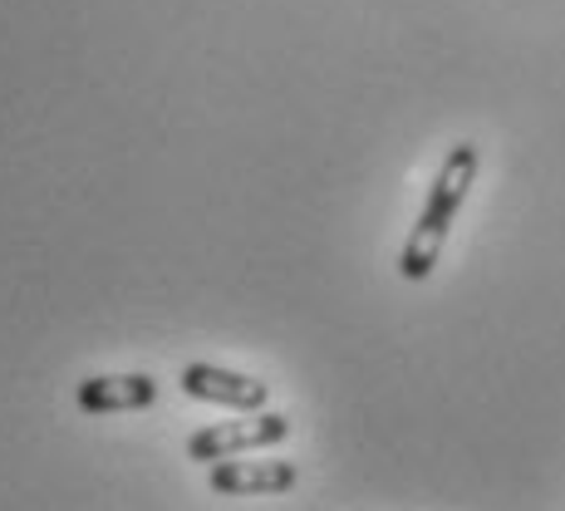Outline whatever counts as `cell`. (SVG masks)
<instances>
[{
	"instance_id": "cell-1",
	"label": "cell",
	"mask_w": 565,
	"mask_h": 511,
	"mask_svg": "<svg viewBox=\"0 0 565 511\" xmlns=\"http://www.w3.org/2000/svg\"><path fill=\"white\" fill-rule=\"evenodd\" d=\"M477 162H482L477 158V143H458L448 158H443L428 202H423L418 222H413V232L404 242V256H398V270H404L408 280L433 276V266H438V256H443V242H448L452 222H458L467 192H472V182H477Z\"/></svg>"
},
{
	"instance_id": "cell-2",
	"label": "cell",
	"mask_w": 565,
	"mask_h": 511,
	"mask_svg": "<svg viewBox=\"0 0 565 511\" xmlns=\"http://www.w3.org/2000/svg\"><path fill=\"white\" fill-rule=\"evenodd\" d=\"M290 438V418L286 413H270V408H256L252 418H226V423H212V428L192 433L188 438V458L192 462H222V458H242V453H260L270 443H286Z\"/></svg>"
},
{
	"instance_id": "cell-3",
	"label": "cell",
	"mask_w": 565,
	"mask_h": 511,
	"mask_svg": "<svg viewBox=\"0 0 565 511\" xmlns=\"http://www.w3.org/2000/svg\"><path fill=\"white\" fill-rule=\"evenodd\" d=\"M178 384H182V394L198 398V404H222L236 413H256V408H266V398H270L266 379L236 374V369H222V364H188L178 374Z\"/></svg>"
},
{
	"instance_id": "cell-4",
	"label": "cell",
	"mask_w": 565,
	"mask_h": 511,
	"mask_svg": "<svg viewBox=\"0 0 565 511\" xmlns=\"http://www.w3.org/2000/svg\"><path fill=\"white\" fill-rule=\"evenodd\" d=\"M206 482L222 497H276V492H290L300 482V472L296 462H276V458H260V462L232 458V462H212Z\"/></svg>"
},
{
	"instance_id": "cell-5",
	"label": "cell",
	"mask_w": 565,
	"mask_h": 511,
	"mask_svg": "<svg viewBox=\"0 0 565 511\" xmlns=\"http://www.w3.org/2000/svg\"><path fill=\"white\" fill-rule=\"evenodd\" d=\"M79 408L104 418V413H134V408H153L158 384L148 374H94L79 384Z\"/></svg>"
}]
</instances>
